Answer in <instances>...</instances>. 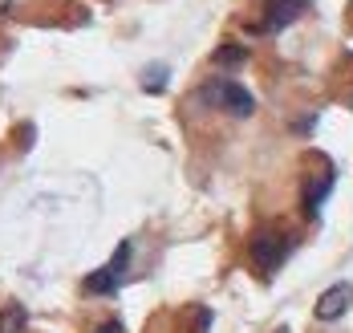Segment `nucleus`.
Wrapping results in <instances>:
<instances>
[{"mask_svg": "<svg viewBox=\"0 0 353 333\" xmlns=\"http://www.w3.org/2000/svg\"><path fill=\"white\" fill-rule=\"evenodd\" d=\"M126 268H130V240H122V244L114 248V256H110L98 272H90V276H85V293H94V296L114 293V289L122 285Z\"/></svg>", "mask_w": 353, "mask_h": 333, "instance_id": "obj_1", "label": "nucleus"}, {"mask_svg": "<svg viewBox=\"0 0 353 333\" xmlns=\"http://www.w3.org/2000/svg\"><path fill=\"white\" fill-rule=\"evenodd\" d=\"M203 98H208L212 106H219V110H228L232 118H248V114L256 110V98L248 94L240 81H228V77H223V81H212V85L203 90Z\"/></svg>", "mask_w": 353, "mask_h": 333, "instance_id": "obj_2", "label": "nucleus"}, {"mask_svg": "<svg viewBox=\"0 0 353 333\" xmlns=\"http://www.w3.org/2000/svg\"><path fill=\"white\" fill-rule=\"evenodd\" d=\"M284 256H288V240H284L281 232H268V228H264V232L252 236V264H256L264 276L276 272V264H281Z\"/></svg>", "mask_w": 353, "mask_h": 333, "instance_id": "obj_3", "label": "nucleus"}, {"mask_svg": "<svg viewBox=\"0 0 353 333\" xmlns=\"http://www.w3.org/2000/svg\"><path fill=\"white\" fill-rule=\"evenodd\" d=\"M305 8H309V0H264V12H260V21L252 29L256 33H276L288 21H296Z\"/></svg>", "mask_w": 353, "mask_h": 333, "instance_id": "obj_4", "label": "nucleus"}, {"mask_svg": "<svg viewBox=\"0 0 353 333\" xmlns=\"http://www.w3.org/2000/svg\"><path fill=\"white\" fill-rule=\"evenodd\" d=\"M353 305V289L350 285H333V289H325L317 296V321H337V317H345Z\"/></svg>", "mask_w": 353, "mask_h": 333, "instance_id": "obj_5", "label": "nucleus"}, {"mask_svg": "<svg viewBox=\"0 0 353 333\" xmlns=\"http://www.w3.org/2000/svg\"><path fill=\"white\" fill-rule=\"evenodd\" d=\"M0 333H25V309L21 305H4L0 309Z\"/></svg>", "mask_w": 353, "mask_h": 333, "instance_id": "obj_6", "label": "nucleus"}, {"mask_svg": "<svg viewBox=\"0 0 353 333\" xmlns=\"http://www.w3.org/2000/svg\"><path fill=\"white\" fill-rule=\"evenodd\" d=\"M167 85V65H159V70H146L142 74V90H163Z\"/></svg>", "mask_w": 353, "mask_h": 333, "instance_id": "obj_7", "label": "nucleus"}, {"mask_svg": "<svg viewBox=\"0 0 353 333\" xmlns=\"http://www.w3.org/2000/svg\"><path fill=\"white\" fill-rule=\"evenodd\" d=\"M215 61H223V65H240V61H244V49L228 45V49H219V53H215Z\"/></svg>", "mask_w": 353, "mask_h": 333, "instance_id": "obj_8", "label": "nucleus"}, {"mask_svg": "<svg viewBox=\"0 0 353 333\" xmlns=\"http://www.w3.org/2000/svg\"><path fill=\"white\" fill-rule=\"evenodd\" d=\"M94 333H126V330H122L118 321H106V325H98V330H94Z\"/></svg>", "mask_w": 353, "mask_h": 333, "instance_id": "obj_9", "label": "nucleus"}, {"mask_svg": "<svg viewBox=\"0 0 353 333\" xmlns=\"http://www.w3.org/2000/svg\"><path fill=\"white\" fill-rule=\"evenodd\" d=\"M8 4H12V0H0V17H4V12H8Z\"/></svg>", "mask_w": 353, "mask_h": 333, "instance_id": "obj_10", "label": "nucleus"}, {"mask_svg": "<svg viewBox=\"0 0 353 333\" xmlns=\"http://www.w3.org/2000/svg\"><path fill=\"white\" fill-rule=\"evenodd\" d=\"M272 333H288V330H272Z\"/></svg>", "mask_w": 353, "mask_h": 333, "instance_id": "obj_11", "label": "nucleus"}]
</instances>
